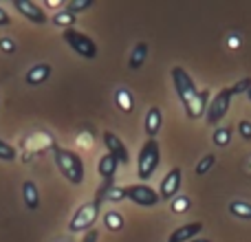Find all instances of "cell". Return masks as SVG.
<instances>
[{"mask_svg":"<svg viewBox=\"0 0 251 242\" xmlns=\"http://www.w3.org/2000/svg\"><path fill=\"white\" fill-rule=\"evenodd\" d=\"M51 20H53V24L64 26V31H66V29H73V24H75V20H77V16H75V13H71V11H66V9H62V11H57L55 16L51 18Z\"/></svg>","mask_w":251,"mask_h":242,"instance_id":"obj_19","label":"cell"},{"mask_svg":"<svg viewBox=\"0 0 251 242\" xmlns=\"http://www.w3.org/2000/svg\"><path fill=\"white\" fill-rule=\"evenodd\" d=\"M181 183H183V169L181 168H172L165 178L161 181L159 187V198L161 200H172L178 196V190H181Z\"/></svg>","mask_w":251,"mask_h":242,"instance_id":"obj_8","label":"cell"},{"mask_svg":"<svg viewBox=\"0 0 251 242\" xmlns=\"http://www.w3.org/2000/svg\"><path fill=\"white\" fill-rule=\"evenodd\" d=\"M97 240H100V231L97 229H88L82 238V242H97Z\"/></svg>","mask_w":251,"mask_h":242,"instance_id":"obj_30","label":"cell"},{"mask_svg":"<svg viewBox=\"0 0 251 242\" xmlns=\"http://www.w3.org/2000/svg\"><path fill=\"white\" fill-rule=\"evenodd\" d=\"M190 205H192V200H190V196H185V194H178L176 198H172V212L174 214H185L187 209H190Z\"/></svg>","mask_w":251,"mask_h":242,"instance_id":"obj_23","label":"cell"},{"mask_svg":"<svg viewBox=\"0 0 251 242\" xmlns=\"http://www.w3.org/2000/svg\"><path fill=\"white\" fill-rule=\"evenodd\" d=\"M117 168H119V161L115 159V156H110L108 152H106V154L100 159V163H97V172H100V176L104 178V183H115Z\"/></svg>","mask_w":251,"mask_h":242,"instance_id":"obj_13","label":"cell"},{"mask_svg":"<svg viewBox=\"0 0 251 242\" xmlns=\"http://www.w3.org/2000/svg\"><path fill=\"white\" fill-rule=\"evenodd\" d=\"M190 242H212V240H207V238H194V240H190Z\"/></svg>","mask_w":251,"mask_h":242,"instance_id":"obj_32","label":"cell"},{"mask_svg":"<svg viewBox=\"0 0 251 242\" xmlns=\"http://www.w3.org/2000/svg\"><path fill=\"white\" fill-rule=\"evenodd\" d=\"M229 212L236 218H243V220H251V205L245 200H231L229 203Z\"/></svg>","mask_w":251,"mask_h":242,"instance_id":"obj_20","label":"cell"},{"mask_svg":"<svg viewBox=\"0 0 251 242\" xmlns=\"http://www.w3.org/2000/svg\"><path fill=\"white\" fill-rule=\"evenodd\" d=\"M249 88H251V79L245 77V79H240V82H236L234 86H229V91H231V97H236V95H243V93H247Z\"/></svg>","mask_w":251,"mask_h":242,"instance_id":"obj_26","label":"cell"},{"mask_svg":"<svg viewBox=\"0 0 251 242\" xmlns=\"http://www.w3.org/2000/svg\"><path fill=\"white\" fill-rule=\"evenodd\" d=\"M231 134H234V128H231V125H223V128H216V132H214V137H212L214 145L227 147V145H229V141H231Z\"/></svg>","mask_w":251,"mask_h":242,"instance_id":"obj_18","label":"cell"},{"mask_svg":"<svg viewBox=\"0 0 251 242\" xmlns=\"http://www.w3.org/2000/svg\"><path fill=\"white\" fill-rule=\"evenodd\" d=\"M0 48H2L4 53H13V51H16V44H13L11 38H2V40H0Z\"/></svg>","mask_w":251,"mask_h":242,"instance_id":"obj_29","label":"cell"},{"mask_svg":"<svg viewBox=\"0 0 251 242\" xmlns=\"http://www.w3.org/2000/svg\"><path fill=\"white\" fill-rule=\"evenodd\" d=\"M51 64H35V66H31L29 71H26V75H25V82L29 84V86H40V84H44L49 77H51Z\"/></svg>","mask_w":251,"mask_h":242,"instance_id":"obj_12","label":"cell"},{"mask_svg":"<svg viewBox=\"0 0 251 242\" xmlns=\"http://www.w3.org/2000/svg\"><path fill=\"white\" fill-rule=\"evenodd\" d=\"M146 60H148V42H137L132 53H130V62H128L130 71H139L146 64Z\"/></svg>","mask_w":251,"mask_h":242,"instance_id":"obj_16","label":"cell"},{"mask_svg":"<svg viewBox=\"0 0 251 242\" xmlns=\"http://www.w3.org/2000/svg\"><path fill=\"white\" fill-rule=\"evenodd\" d=\"M214 163H216V156H214V154H205L203 159L196 163V168H194L196 176H205V174H207L209 169L214 168Z\"/></svg>","mask_w":251,"mask_h":242,"instance_id":"obj_22","label":"cell"},{"mask_svg":"<svg viewBox=\"0 0 251 242\" xmlns=\"http://www.w3.org/2000/svg\"><path fill=\"white\" fill-rule=\"evenodd\" d=\"M13 7H16L18 13H22V16L26 18V20H31L33 24H47V13H44L42 7H38V4L33 2V0H13Z\"/></svg>","mask_w":251,"mask_h":242,"instance_id":"obj_10","label":"cell"},{"mask_svg":"<svg viewBox=\"0 0 251 242\" xmlns=\"http://www.w3.org/2000/svg\"><path fill=\"white\" fill-rule=\"evenodd\" d=\"M0 161H16V147L0 139Z\"/></svg>","mask_w":251,"mask_h":242,"instance_id":"obj_25","label":"cell"},{"mask_svg":"<svg viewBox=\"0 0 251 242\" xmlns=\"http://www.w3.org/2000/svg\"><path fill=\"white\" fill-rule=\"evenodd\" d=\"M11 24V18H9V13L4 11L2 7H0V26H9Z\"/></svg>","mask_w":251,"mask_h":242,"instance_id":"obj_31","label":"cell"},{"mask_svg":"<svg viewBox=\"0 0 251 242\" xmlns=\"http://www.w3.org/2000/svg\"><path fill=\"white\" fill-rule=\"evenodd\" d=\"M22 198H25V205L29 212H35L40 207V192L38 185L33 181H25L22 183Z\"/></svg>","mask_w":251,"mask_h":242,"instance_id":"obj_15","label":"cell"},{"mask_svg":"<svg viewBox=\"0 0 251 242\" xmlns=\"http://www.w3.org/2000/svg\"><path fill=\"white\" fill-rule=\"evenodd\" d=\"M62 38H64V42L69 44L71 48H73L75 53H77L79 57H84V60H95L97 57V44L93 38H88L86 33H82V31H75V29H66L64 33H62Z\"/></svg>","mask_w":251,"mask_h":242,"instance_id":"obj_5","label":"cell"},{"mask_svg":"<svg viewBox=\"0 0 251 242\" xmlns=\"http://www.w3.org/2000/svg\"><path fill=\"white\" fill-rule=\"evenodd\" d=\"M124 194H126V198L132 200V203L139 205V207H154V205L161 203L159 192L152 190V187L146 185V183H137V185L124 187Z\"/></svg>","mask_w":251,"mask_h":242,"instance_id":"obj_7","label":"cell"},{"mask_svg":"<svg viewBox=\"0 0 251 242\" xmlns=\"http://www.w3.org/2000/svg\"><path fill=\"white\" fill-rule=\"evenodd\" d=\"M104 225H106V229H110V231H122L124 229V216L119 212H106Z\"/></svg>","mask_w":251,"mask_h":242,"instance_id":"obj_21","label":"cell"},{"mask_svg":"<svg viewBox=\"0 0 251 242\" xmlns=\"http://www.w3.org/2000/svg\"><path fill=\"white\" fill-rule=\"evenodd\" d=\"M238 134L243 137V141H251V121L243 119L238 123Z\"/></svg>","mask_w":251,"mask_h":242,"instance_id":"obj_28","label":"cell"},{"mask_svg":"<svg viewBox=\"0 0 251 242\" xmlns=\"http://www.w3.org/2000/svg\"><path fill=\"white\" fill-rule=\"evenodd\" d=\"M126 194H124V187H110L108 192H106V200H113V203H119V200H124Z\"/></svg>","mask_w":251,"mask_h":242,"instance_id":"obj_27","label":"cell"},{"mask_svg":"<svg viewBox=\"0 0 251 242\" xmlns=\"http://www.w3.org/2000/svg\"><path fill=\"white\" fill-rule=\"evenodd\" d=\"M53 159H55L57 169H60V174L66 181L73 183V185H82L84 176H86V168H84V161L77 152L53 145Z\"/></svg>","mask_w":251,"mask_h":242,"instance_id":"obj_2","label":"cell"},{"mask_svg":"<svg viewBox=\"0 0 251 242\" xmlns=\"http://www.w3.org/2000/svg\"><path fill=\"white\" fill-rule=\"evenodd\" d=\"M93 0H71L69 4H66V11H71V13H82V11H86V9H91L93 7Z\"/></svg>","mask_w":251,"mask_h":242,"instance_id":"obj_24","label":"cell"},{"mask_svg":"<svg viewBox=\"0 0 251 242\" xmlns=\"http://www.w3.org/2000/svg\"><path fill=\"white\" fill-rule=\"evenodd\" d=\"M100 212H101V203H97V200L84 203L82 207L73 214V218L69 220V231H73V234H77V231H88L97 222Z\"/></svg>","mask_w":251,"mask_h":242,"instance_id":"obj_4","label":"cell"},{"mask_svg":"<svg viewBox=\"0 0 251 242\" xmlns=\"http://www.w3.org/2000/svg\"><path fill=\"white\" fill-rule=\"evenodd\" d=\"M161 165V147L156 139H148L139 150V159H137V174L141 181H148L152 174L156 172V168Z\"/></svg>","mask_w":251,"mask_h":242,"instance_id":"obj_3","label":"cell"},{"mask_svg":"<svg viewBox=\"0 0 251 242\" xmlns=\"http://www.w3.org/2000/svg\"><path fill=\"white\" fill-rule=\"evenodd\" d=\"M104 145H106V150H108V154L115 156V159H117L122 165H128V163H130L128 147H126V143H124L115 132L106 130V132H104Z\"/></svg>","mask_w":251,"mask_h":242,"instance_id":"obj_9","label":"cell"},{"mask_svg":"<svg viewBox=\"0 0 251 242\" xmlns=\"http://www.w3.org/2000/svg\"><path fill=\"white\" fill-rule=\"evenodd\" d=\"M172 82L176 88L178 99L183 101V108H185L187 117L190 119H201L207 113V99H209V91H201L194 86L190 73H187L183 66H174L172 69Z\"/></svg>","mask_w":251,"mask_h":242,"instance_id":"obj_1","label":"cell"},{"mask_svg":"<svg viewBox=\"0 0 251 242\" xmlns=\"http://www.w3.org/2000/svg\"><path fill=\"white\" fill-rule=\"evenodd\" d=\"M201 231H203V222H190V225H183L178 229H174L170 234L168 242H190V240L199 238Z\"/></svg>","mask_w":251,"mask_h":242,"instance_id":"obj_11","label":"cell"},{"mask_svg":"<svg viewBox=\"0 0 251 242\" xmlns=\"http://www.w3.org/2000/svg\"><path fill=\"white\" fill-rule=\"evenodd\" d=\"M161 125H163V113H161V108H150L146 113V119H143V128H146L148 139H154L159 134Z\"/></svg>","mask_w":251,"mask_h":242,"instance_id":"obj_14","label":"cell"},{"mask_svg":"<svg viewBox=\"0 0 251 242\" xmlns=\"http://www.w3.org/2000/svg\"><path fill=\"white\" fill-rule=\"evenodd\" d=\"M231 99H234V97H231L229 88H223V91H218L216 95H214V99L207 104V113H205V119H207L209 125H218L225 119V115L229 113Z\"/></svg>","mask_w":251,"mask_h":242,"instance_id":"obj_6","label":"cell"},{"mask_svg":"<svg viewBox=\"0 0 251 242\" xmlns=\"http://www.w3.org/2000/svg\"><path fill=\"white\" fill-rule=\"evenodd\" d=\"M115 101H117L119 110H124V113H132L134 110V99H132V95H130L128 88H117V93H115Z\"/></svg>","mask_w":251,"mask_h":242,"instance_id":"obj_17","label":"cell"},{"mask_svg":"<svg viewBox=\"0 0 251 242\" xmlns=\"http://www.w3.org/2000/svg\"><path fill=\"white\" fill-rule=\"evenodd\" d=\"M247 97H249V101H251V88H249V91H247Z\"/></svg>","mask_w":251,"mask_h":242,"instance_id":"obj_33","label":"cell"}]
</instances>
